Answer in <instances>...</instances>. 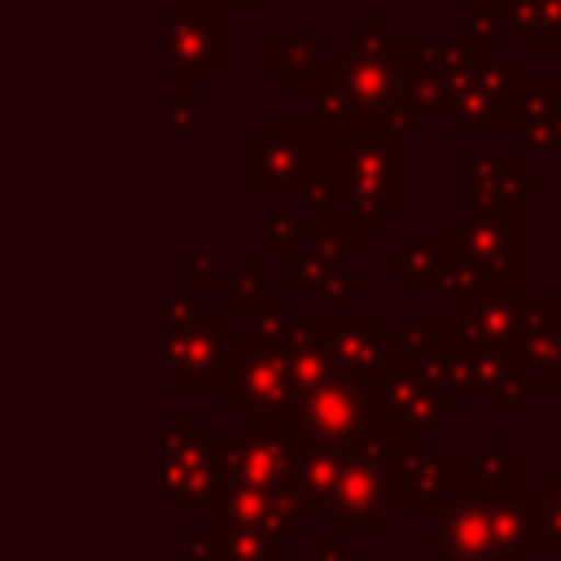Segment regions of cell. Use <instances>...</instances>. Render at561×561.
Here are the masks:
<instances>
[{
	"mask_svg": "<svg viewBox=\"0 0 561 561\" xmlns=\"http://www.w3.org/2000/svg\"><path fill=\"white\" fill-rule=\"evenodd\" d=\"M324 167L337 184V215L355 232H381L403 210V136L377 118L324 123Z\"/></svg>",
	"mask_w": 561,
	"mask_h": 561,
	"instance_id": "1",
	"label": "cell"
},
{
	"mask_svg": "<svg viewBox=\"0 0 561 561\" xmlns=\"http://www.w3.org/2000/svg\"><path fill=\"white\" fill-rule=\"evenodd\" d=\"M285 311H263L250 320V333L228 337L224 346V368L215 390L224 394V408L245 421V430H280L298 390L289 381L285 355L276 346V320Z\"/></svg>",
	"mask_w": 561,
	"mask_h": 561,
	"instance_id": "2",
	"label": "cell"
},
{
	"mask_svg": "<svg viewBox=\"0 0 561 561\" xmlns=\"http://www.w3.org/2000/svg\"><path fill=\"white\" fill-rule=\"evenodd\" d=\"M438 232L447 245V272L438 285L443 302H456L482 289H517L522 219H482L469 210H447Z\"/></svg>",
	"mask_w": 561,
	"mask_h": 561,
	"instance_id": "3",
	"label": "cell"
},
{
	"mask_svg": "<svg viewBox=\"0 0 561 561\" xmlns=\"http://www.w3.org/2000/svg\"><path fill=\"white\" fill-rule=\"evenodd\" d=\"M421 548L434 561H522L526 557L522 495L517 500L447 495L430 513V535Z\"/></svg>",
	"mask_w": 561,
	"mask_h": 561,
	"instance_id": "4",
	"label": "cell"
},
{
	"mask_svg": "<svg viewBox=\"0 0 561 561\" xmlns=\"http://www.w3.org/2000/svg\"><path fill=\"white\" fill-rule=\"evenodd\" d=\"M280 434H289L298 447H320V451H342V456L364 451L386 438L373 390L359 381L333 377V373L294 399Z\"/></svg>",
	"mask_w": 561,
	"mask_h": 561,
	"instance_id": "5",
	"label": "cell"
},
{
	"mask_svg": "<svg viewBox=\"0 0 561 561\" xmlns=\"http://www.w3.org/2000/svg\"><path fill=\"white\" fill-rule=\"evenodd\" d=\"M320 140H324L320 118L267 114L263 131L245 136V162H241L245 193H298L307 171L320 162Z\"/></svg>",
	"mask_w": 561,
	"mask_h": 561,
	"instance_id": "6",
	"label": "cell"
},
{
	"mask_svg": "<svg viewBox=\"0 0 561 561\" xmlns=\"http://www.w3.org/2000/svg\"><path fill=\"white\" fill-rule=\"evenodd\" d=\"M394 447L390 438L364 447V451H346L342 456V469H337V482H333V495L320 513V522L329 530H364V535H381L386 530V513H394V473H390V460H394Z\"/></svg>",
	"mask_w": 561,
	"mask_h": 561,
	"instance_id": "7",
	"label": "cell"
},
{
	"mask_svg": "<svg viewBox=\"0 0 561 561\" xmlns=\"http://www.w3.org/2000/svg\"><path fill=\"white\" fill-rule=\"evenodd\" d=\"M224 316H206L193 298L167 302V386L171 390H215L224 368Z\"/></svg>",
	"mask_w": 561,
	"mask_h": 561,
	"instance_id": "8",
	"label": "cell"
},
{
	"mask_svg": "<svg viewBox=\"0 0 561 561\" xmlns=\"http://www.w3.org/2000/svg\"><path fill=\"white\" fill-rule=\"evenodd\" d=\"M368 390H373V399H377L381 434H386L390 443H403V447L430 438L443 421H451V416L465 412V399L443 394V390H434L430 381H421L416 373L394 368V364H386L381 377H377Z\"/></svg>",
	"mask_w": 561,
	"mask_h": 561,
	"instance_id": "9",
	"label": "cell"
},
{
	"mask_svg": "<svg viewBox=\"0 0 561 561\" xmlns=\"http://www.w3.org/2000/svg\"><path fill=\"white\" fill-rule=\"evenodd\" d=\"M298 443L280 430H245V434H210V465L219 486L237 491H276L294 473Z\"/></svg>",
	"mask_w": 561,
	"mask_h": 561,
	"instance_id": "10",
	"label": "cell"
},
{
	"mask_svg": "<svg viewBox=\"0 0 561 561\" xmlns=\"http://www.w3.org/2000/svg\"><path fill=\"white\" fill-rule=\"evenodd\" d=\"M386 364L394 368H408L416 373L421 381H430L434 390L443 394H456L469 403V381H465V351L456 346L443 311L438 316H421V320H408L399 333H390V346H386Z\"/></svg>",
	"mask_w": 561,
	"mask_h": 561,
	"instance_id": "11",
	"label": "cell"
},
{
	"mask_svg": "<svg viewBox=\"0 0 561 561\" xmlns=\"http://www.w3.org/2000/svg\"><path fill=\"white\" fill-rule=\"evenodd\" d=\"M316 333H320V346H324V359L333 368V377H346V381H359V386H373L386 368V346H390V333H386V320L377 311H316Z\"/></svg>",
	"mask_w": 561,
	"mask_h": 561,
	"instance_id": "12",
	"label": "cell"
},
{
	"mask_svg": "<svg viewBox=\"0 0 561 561\" xmlns=\"http://www.w3.org/2000/svg\"><path fill=\"white\" fill-rule=\"evenodd\" d=\"M522 307H526L522 289H482V294H465V298L447 302L443 320L465 355L469 351H513L522 337Z\"/></svg>",
	"mask_w": 561,
	"mask_h": 561,
	"instance_id": "13",
	"label": "cell"
},
{
	"mask_svg": "<svg viewBox=\"0 0 561 561\" xmlns=\"http://www.w3.org/2000/svg\"><path fill=\"white\" fill-rule=\"evenodd\" d=\"M364 250V232H355L346 219H307L298 245L280 259L285 263V298L316 294L337 267H346Z\"/></svg>",
	"mask_w": 561,
	"mask_h": 561,
	"instance_id": "14",
	"label": "cell"
},
{
	"mask_svg": "<svg viewBox=\"0 0 561 561\" xmlns=\"http://www.w3.org/2000/svg\"><path fill=\"white\" fill-rule=\"evenodd\" d=\"M272 530V535H298L307 530V508L294 495V482L276 486V491H237V486H219L206 500V535L219 530Z\"/></svg>",
	"mask_w": 561,
	"mask_h": 561,
	"instance_id": "15",
	"label": "cell"
},
{
	"mask_svg": "<svg viewBox=\"0 0 561 561\" xmlns=\"http://www.w3.org/2000/svg\"><path fill=\"white\" fill-rule=\"evenodd\" d=\"M215 491L219 478L210 465V438L202 430V416H167V513L206 504Z\"/></svg>",
	"mask_w": 561,
	"mask_h": 561,
	"instance_id": "16",
	"label": "cell"
},
{
	"mask_svg": "<svg viewBox=\"0 0 561 561\" xmlns=\"http://www.w3.org/2000/svg\"><path fill=\"white\" fill-rule=\"evenodd\" d=\"M513 359L526 381V394L561 390V294H526Z\"/></svg>",
	"mask_w": 561,
	"mask_h": 561,
	"instance_id": "17",
	"label": "cell"
},
{
	"mask_svg": "<svg viewBox=\"0 0 561 561\" xmlns=\"http://www.w3.org/2000/svg\"><path fill=\"white\" fill-rule=\"evenodd\" d=\"M469 215L482 219H522V197L543 193V175L526 171L513 153H469Z\"/></svg>",
	"mask_w": 561,
	"mask_h": 561,
	"instance_id": "18",
	"label": "cell"
},
{
	"mask_svg": "<svg viewBox=\"0 0 561 561\" xmlns=\"http://www.w3.org/2000/svg\"><path fill=\"white\" fill-rule=\"evenodd\" d=\"M167 53H171V75H219L224 70V9L210 4H188L171 0L167 4Z\"/></svg>",
	"mask_w": 561,
	"mask_h": 561,
	"instance_id": "19",
	"label": "cell"
},
{
	"mask_svg": "<svg viewBox=\"0 0 561 561\" xmlns=\"http://www.w3.org/2000/svg\"><path fill=\"white\" fill-rule=\"evenodd\" d=\"M451 465L456 451H434L425 443L394 447L390 473H394V513H434L451 495Z\"/></svg>",
	"mask_w": 561,
	"mask_h": 561,
	"instance_id": "20",
	"label": "cell"
},
{
	"mask_svg": "<svg viewBox=\"0 0 561 561\" xmlns=\"http://www.w3.org/2000/svg\"><path fill=\"white\" fill-rule=\"evenodd\" d=\"M522 456L500 438L486 434L478 451H456L451 465V495H473V500H517L522 495Z\"/></svg>",
	"mask_w": 561,
	"mask_h": 561,
	"instance_id": "21",
	"label": "cell"
},
{
	"mask_svg": "<svg viewBox=\"0 0 561 561\" xmlns=\"http://www.w3.org/2000/svg\"><path fill=\"white\" fill-rule=\"evenodd\" d=\"M513 136L526 153H561V75H522Z\"/></svg>",
	"mask_w": 561,
	"mask_h": 561,
	"instance_id": "22",
	"label": "cell"
},
{
	"mask_svg": "<svg viewBox=\"0 0 561 561\" xmlns=\"http://www.w3.org/2000/svg\"><path fill=\"white\" fill-rule=\"evenodd\" d=\"M465 381H469V399H478L486 416H517L526 403V381L517 373L513 351H469Z\"/></svg>",
	"mask_w": 561,
	"mask_h": 561,
	"instance_id": "23",
	"label": "cell"
},
{
	"mask_svg": "<svg viewBox=\"0 0 561 561\" xmlns=\"http://www.w3.org/2000/svg\"><path fill=\"white\" fill-rule=\"evenodd\" d=\"M381 272H386V276H399L408 294H438L443 272H447V245H443V232L412 237V241H403L399 250L381 254Z\"/></svg>",
	"mask_w": 561,
	"mask_h": 561,
	"instance_id": "24",
	"label": "cell"
},
{
	"mask_svg": "<svg viewBox=\"0 0 561 561\" xmlns=\"http://www.w3.org/2000/svg\"><path fill=\"white\" fill-rule=\"evenodd\" d=\"M320 35H285V31H272L263 39V70L280 83L289 96H302L311 88V79L320 75Z\"/></svg>",
	"mask_w": 561,
	"mask_h": 561,
	"instance_id": "25",
	"label": "cell"
},
{
	"mask_svg": "<svg viewBox=\"0 0 561 561\" xmlns=\"http://www.w3.org/2000/svg\"><path fill=\"white\" fill-rule=\"evenodd\" d=\"M504 31L522 35L526 57H552L561 44V0H504Z\"/></svg>",
	"mask_w": 561,
	"mask_h": 561,
	"instance_id": "26",
	"label": "cell"
},
{
	"mask_svg": "<svg viewBox=\"0 0 561 561\" xmlns=\"http://www.w3.org/2000/svg\"><path fill=\"white\" fill-rule=\"evenodd\" d=\"M526 513V552H557L561 557V473L543 478L539 491H522Z\"/></svg>",
	"mask_w": 561,
	"mask_h": 561,
	"instance_id": "27",
	"label": "cell"
},
{
	"mask_svg": "<svg viewBox=\"0 0 561 561\" xmlns=\"http://www.w3.org/2000/svg\"><path fill=\"white\" fill-rule=\"evenodd\" d=\"M263 272H267V254H250L245 263H241V272L224 285V311L228 316H263V311H276L280 307V294H272V289H263Z\"/></svg>",
	"mask_w": 561,
	"mask_h": 561,
	"instance_id": "28",
	"label": "cell"
},
{
	"mask_svg": "<svg viewBox=\"0 0 561 561\" xmlns=\"http://www.w3.org/2000/svg\"><path fill=\"white\" fill-rule=\"evenodd\" d=\"M215 539V561H285V543L272 530H219Z\"/></svg>",
	"mask_w": 561,
	"mask_h": 561,
	"instance_id": "29",
	"label": "cell"
},
{
	"mask_svg": "<svg viewBox=\"0 0 561 561\" xmlns=\"http://www.w3.org/2000/svg\"><path fill=\"white\" fill-rule=\"evenodd\" d=\"M460 35L478 48V53H500L504 44V0H460Z\"/></svg>",
	"mask_w": 561,
	"mask_h": 561,
	"instance_id": "30",
	"label": "cell"
},
{
	"mask_svg": "<svg viewBox=\"0 0 561 561\" xmlns=\"http://www.w3.org/2000/svg\"><path fill=\"white\" fill-rule=\"evenodd\" d=\"M167 127L171 131H193L202 123V79L193 75H171L167 79Z\"/></svg>",
	"mask_w": 561,
	"mask_h": 561,
	"instance_id": "31",
	"label": "cell"
},
{
	"mask_svg": "<svg viewBox=\"0 0 561 561\" xmlns=\"http://www.w3.org/2000/svg\"><path fill=\"white\" fill-rule=\"evenodd\" d=\"M302 228H307V215H298V210H272V215H263V254H280L285 259L298 245Z\"/></svg>",
	"mask_w": 561,
	"mask_h": 561,
	"instance_id": "32",
	"label": "cell"
},
{
	"mask_svg": "<svg viewBox=\"0 0 561 561\" xmlns=\"http://www.w3.org/2000/svg\"><path fill=\"white\" fill-rule=\"evenodd\" d=\"M302 561H364V552L346 548L342 543V530H307V543H302Z\"/></svg>",
	"mask_w": 561,
	"mask_h": 561,
	"instance_id": "33",
	"label": "cell"
},
{
	"mask_svg": "<svg viewBox=\"0 0 561 561\" xmlns=\"http://www.w3.org/2000/svg\"><path fill=\"white\" fill-rule=\"evenodd\" d=\"M316 294L324 298V311H346V302L364 294V276H359V272L346 263V267H337V272H333V276H329V280H324Z\"/></svg>",
	"mask_w": 561,
	"mask_h": 561,
	"instance_id": "34",
	"label": "cell"
},
{
	"mask_svg": "<svg viewBox=\"0 0 561 561\" xmlns=\"http://www.w3.org/2000/svg\"><path fill=\"white\" fill-rule=\"evenodd\" d=\"M228 276L219 272V259L215 254H193L188 259V298L193 294H224Z\"/></svg>",
	"mask_w": 561,
	"mask_h": 561,
	"instance_id": "35",
	"label": "cell"
},
{
	"mask_svg": "<svg viewBox=\"0 0 561 561\" xmlns=\"http://www.w3.org/2000/svg\"><path fill=\"white\" fill-rule=\"evenodd\" d=\"M263 0H224V9H245V13H254Z\"/></svg>",
	"mask_w": 561,
	"mask_h": 561,
	"instance_id": "36",
	"label": "cell"
},
{
	"mask_svg": "<svg viewBox=\"0 0 561 561\" xmlns=\"http://www.w3.org/2000/svg\"><path fill=\"white\" fill-rule=\"evenodd\" d=\"M346 4H351V9H364V4H368V0H346Z\"/></svg>",
	"mask_w": 561,
	"mask_h": 561,
	"instance_id": "37",
	"label": "cell"
}]
</instances>
